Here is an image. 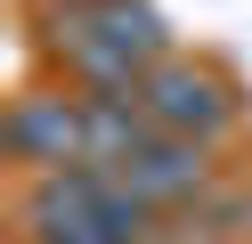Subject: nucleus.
<instances>
[{
	"mask_svg": "<svg viewBox=\"0 0 252 244\" xmlns=\"http://www.w3.org/2000/svg\"><path fill=\"white\" fill-rule=\"evenodd\" d=\"M82 146H90V155H98V163H130V146H138V122H130V98H114V106H98V114H90V122H82Z\"/></svg>",
	"mask_w": 252,
	"mask_h": 244,
	"instance_id": "39448f33",
	"label": "nucleus"
},
{
	"mask_svg": "<svg viewBox=\"0 0 252 244\" xmlns=\"http://www.w3.org/2000/svg\"><path fill=\"white\" fill-rule=\"evenodd\" d=\"M147 114H155V122H171V130H212L228 106H220V90H212L203 73H155Z\"/></svg>",
	"mask_w": 252,
	"mask_h": 244,
	"instance_id": "f257e3e1",
	"label": "nucleus"
},
{
	"mask_svg": "<svg viewBox=\"0 0 252 244\" xmlns=\"http://www.w3.org/2000/svg\"><path fill=\"white\" fill-rule=\"evenodd\" d=\"M98 41H114L122 57H147V49L163 41V25H155V8H130V0H106V8H98Z\"/></svg>",
	"mask_w": 252,
	"mask_h": 244,
	"instance_id": "20e7f679",
	"label": "nucleus"
},
{
	"mask_svg": "<svg viewBox=\"0 0 252 244\" xmlns=\"http://www.w3.org/2000/svg\"><path fill=\"white\" fill-rule=\"evenodd\" d=\"M195 187H203V155L195 146L163 139V146H138L130 155V195H195Z\"/></svg>",
	"mask_w": 252,
	"mask_h": 244,
	"instance_id": "f03ea898",
	"label": "nucleus"
},
{
	"mask_svg": "<svg viewBox=\"0 0 252 244\" xmlns=\"http://www.w3.org/2000/svg\"><path fill=\"white\" fill-rule=\"evenodd\" d=\"M8 139H17V155H25V163H65L73 146H82V122H73L65 106H17Z\"/></svg>",
	"mask_w": 252,
	"mask_h": 244,
	"instance_id": "7ed1b4c3",
	"label": "nucleus"
}]
</instances>
